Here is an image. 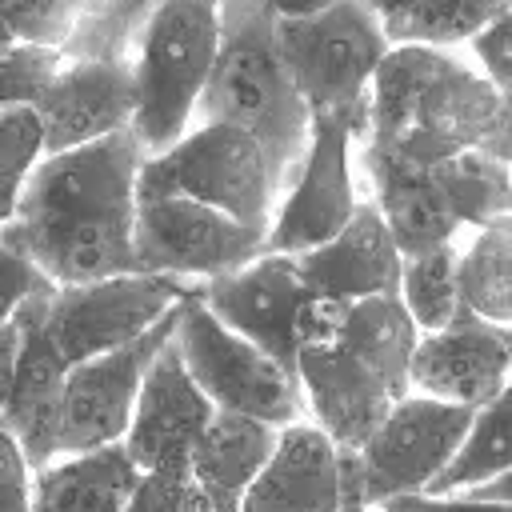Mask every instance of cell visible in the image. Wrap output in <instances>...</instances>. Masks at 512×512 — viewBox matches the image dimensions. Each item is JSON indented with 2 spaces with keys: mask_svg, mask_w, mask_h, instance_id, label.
I'll list each match as a JSON object with an SVG mask.
<instances>
[{
  "mask_svg": "<svg viewBox=\"0 0 512 512\" xmlns=\"http://www.w3.org/2000/svg\"><path fill=\"white\" fill-rule=\"evenodd\" d=\"M192 124H236L252 132L284 196L308 148L312 112L280 56L276 16L264 0H220V48Z\"/></svg>",
  "mask_w": 512,
  "mask_h": 512,
  "instance_id": "3957f363",
  "label": "cell"
},
{
  "mask_svg": "<svg viewBox=\"0 0 512 512\" xmlns=\"http://www.w3.org/2000/svg\"><path fill=\"white\" fill-rule=\"evenodd\" d=\"M376 512H512V504L472 500V496H396Z\"/></svg>",
  "mask_w": 512,
  "mask_h": 512,
  "instance_id": "d590c367",
  "label": "cell"
},
{
  "mask_svg": "<svg viewBox=\"0 0 512 512\" xmlns=\"http://www.w3.org/2000/svg\"><path fill=\"white\" fill-rule=\"evenodd\" d=\"M0 512H32V464L0 424Z\"/></svg>",
  "mask_w": 512,
  "mask_h": 512,
  "instance_id": "e575fe53",
  "label": "cell"
},
{
  "mask_svg": "<svg viewBox=\"0 0 512 512\" xmlns=\"http://www.w3.org/2000/svg\"><path fill=\"white\" fill-rule=\"evenodd\" d=\"M352 132L340 120L316 116L308 148L284 184V204L272 212L264 252L300 256L328 244L356 212Z\"/></svg>",
  "mask_w": 512,
  "mask_h": 512,
  "instance_id": "7c38bea8",
  "label": "cell"
},
{
  "mask_svg": "<svg viewBox=\"0 0 512 512\" xmlns=\"http://www.w3.org/2000/svg\"><path fill=\"white\" fill-rule=\"evenodd\" d=\"M404 256L392 244V232L376 200H356L352 220L320 248L296 256V272L312 296L364 300L400 288Z\"/></svg>",
  "mask_w": 512,
  "mask_h": 512,
  "instance_id": "ffe728a7",
  "label": "cell"
},
{
  "mask_svg": "<svg viewBox=\"0 0 512 512\" xmlns=\"http://www.w3.org/2000/svg\"><path fill=\"white\" fill-rule=\"evenodd\" d=\"M172 328H176V308L160 324H152L144 336H136L132 344L112 348L104 356H88L68 368L64 404H60V456L96 452V448L124 440L140 384L156 352L168 344Z\"/></svg>",
  "mask_w": 512,
  "mask_h": 512,
  "instance_id": "8fae6325",
  "label": "cell"
},
{
  "mask_svg": "<svg viewBox=\"0 0 512 512\" xmlns=\"http://www.w3.org/2000/svg\"><path fill=\"white\" fill-rule=\"evenodd\" d=\"M476 408L432 400L420 392L400 396L376 432L356 448L340 452L344 496L380 508L396 496H420L456 456Z\"/></svg>",
  "mask_w": 512,
  "mask_h": 512,
  "instance_id": "ba28073f",
  "label": "cell"
},
{
  "mask_svg": "<svg viewBox=\"0 0 512 512\" xmlns=\"http://www.w3.org/2000/svg\"><path fill=\"white\" fill-rule=\"evenodd\" d=\"M264 4L276 20H308V16H320L324 8H332L340 0H264Z\"/></svg>",
  "mask_w": 512,
  "mask_h": 512,
  "instance_id": "8d00e7d4",
  "label": "cell"
},
{
  "mask_svg": "<svg viewBox=\"0 0 512 512\" xmlns=\"http://www.w3.org/2000/svg\"><path fill=\"white\" fill-rule=\"evenodd\" d=\"M296 376L312 424L324 428L340 452H356L400 400L384 384V376H376L360 356H352L340 344L296 348Z\"/></svg>",
  "mask_w": 512,
  "mask_h": 512,
  "instance_id": "e0dca14e",
  "label": "cell"
},
{
  "mask_svg": "<svg viewBox=\"0 0 512 512\" xmlns=\"http://www.w3.org/2000/svg\"><path fill=\"white\" fill-rule=\"evenodd\" d=\"M340 504V448L312 420H296L276 432V444L248 484L240 512H340Z\"/></svg>",
  "mask_w": 512,
  "mask_h": 512,
  "instance_id": "d6986e66",
  "label": "cell"
},
{
  "mask_svg": "<svg viewBox=\"0 0 512 512\" xmlns=\"http://www.w3.org/2000/svg\"><path fill=\"white\" fill-rule=\"evenodd\" d=\"M0 232H4V220H0Z\"/></svg>",
  "mask_w": 512,
  "mask_h": 512,
  "instance_id": "7bdbcfd3",
  "label": "cell"
},
{
  "mask_svg": "<svg viewBox=\"0 0 512 512\" xmlns=\"http://www.w3.org/2000/svg\"><path fill=\"white\" fill-rule=\"evenodd\" d=\"M500 108L504 96L452 48L392 44L372 76L368 136L360 140L368 180L416 176L436 160L484 148Z\"/></svg>",
  "mask_w": 512,
  "mask_h": 512,
  "instance_id": "7a4b0ae2",
  "label": "cell"
},
{
  "mask_svg": "<svg viewBox=\"0 0 512 512\" xmlns=\"http://www.w3.org/2000/svg\"><path fill=\"white\" fill-rule=\"evenodd\" d=\"M172 340L184 356V368L200 384V392L216 404V412H236L264 420L272 428H288L296 420H308V400L300 388V376L284 368L276 356L256 348L252 340L224 328L196 296V288L184 292L176 304V328Z\"/></svg>",
  "mask_w": 512,
  "mask_h": 512,
  "instance_id": "52a82bcc",
  "label": "cell"
},
{
  "mask_svg": "<svg viewBox=\"0 0 512 512\" xmlns=\"http://www.w3.org/2000/svg\"><path fill=\"white\" fill-rule=\"evenodd\" d=\"M44 160V124L40 112L28 104L0 108V220L8 224L16 212V200Z\"/></svg>",
  "mask_w": 512,
  "mask_h": 512,
  "instance_id": "f546056e",
  "label": "cell"
},
{
  "mask_svg": "<svg viewBox=\"0 0 512 512\" xmlns=\"http://www.w3.org/2000/svg\"><path fill=\"white\" fill-rule=\"evenodd\" d=\"M132 108V60H64L60 76L36 104L44 124V156L128 128Z\"/></svg>",
  "mask_w": 512,
  "mask_h": 512,
  "instance_id": "ac0fdd59",
  "label": "cell"
},
{
  "mask_svg": "<svg viewBox=\"0 0 512 512\" xmlns=\"http://www.w3.org/2000/svg\"><path fill=\"white\" fill-rule=\"evenodd\" d=\"M8 44H16V32H12V24H8V16H4V8H0V52H4Z\"/></svg>",
  "mask_w": 512,
  "mask_h": 512,
  "instance_id": "60d3db41",
  "label": "cell"
},
{
  "mask_svg": "<svg viewBox=\"0 0 512 512\" xmlns=\"http://www.w3.org/2000/svg\"><path fill=\"white\" fill-rule=\"evenodd\" d=\"M136 196H188L268 232L280 180L252 132L236 124H192L168 152L140 164Z\"/></svg>",
  "mask_w": 512,
  "mask_h": 512,
  "instance_id": "8992f818",
  "label": "cell"
},
{
  "mask_svg": "<svg viewBox=\"0 0 512 512\" xmlns=\"http://www.w3.org/2000/svg\"><path fill=\"white\" fill-rule=\"evenodd\" d=\"M424 180L440 192L460 228H488L512 220V168L484 148L436 160L432 168H424Z\"/></svg>",
  "mask_w": 512,
  "mask_h": 512,
  "instance_id": "cb8c5ba5",
  "label": "cell"
},
{
  "mask_svg": "<svg viewBox=\"0 0 512 512\" xmlns=\"http://www.w3.org/2000/svg\"><path fill=\"white\" fill-rule=\"evenodd\" d=\"M144 472L128 456L124 440L56 456L32 472V512H128Z\"/></svg>",
  "mask_w": 512,
  "mask_h": 512,
  "instance_id": "44dd1931",
  "label": "cell"
},
{
  "mask_svg": "<svg viewBox=\"0 0 512 512\" xmlns=\"http://www.w3.org/2000/svg\"><path fill=\"white\" fill-rule=\"evenodd\" d=\"M340 512H376V508H368V504H360V500H352V496H344V504H340Z\"/></svg>",
  "mask_w": 512,
  "mask_h": 512,
  "instance_id": "b9f144b4",
  "label": "cell"
},
{
  "mask_svg": "<svg viewBox=\"0 0 512 512\" xmlns=\"http://www.w3.org/2000/svg\"><path fill=\"white\" fill-rule=\"evenodd\" d=\"M372 8H376V16H380V24L388 28V24H396L408 8H412V0H368Z\"/></svg>",
  "mask_w": 512,
  "mask_h": 512,
  "instance_id": "ab89813d",
  "label": "cell"
},
{
  "mask_svg": "<svg viewBox=\"0 0 512 512\" xmlns=\"http://www.w3.org/2000/svg\"><path fill=\"white\" fill-rule=\"evenodd\" d=\"M276 432L280 428L236 412H216L208 420V428L200 432L188 456V472L212 512H240L248 484L256 480V472L264 468L276 444Z\"/></svg>",
  "mask_w": 512,
  "mask_h": 512,
  "instance_id": "7402d4cb",
  "label": "cell"
},
{
  "mask_svg": "<svg viewBox=\"0 0 512 512\" xmlns=\"http://www.w3.org/2000/svg\"><path fill=\"white\" fill-rule=\"evenodd\" d=\"M212 416L216 404L200 392L176 340L168 336L140 384L124 448L140 472H188V456Z\"/></svg>",
  "mask_w": 512,
  "mask_h": 512,
  "instance_id": "9a60e30c",
  "label": "cell"
},
{
  "mask_svg": "<svg viewBox=\"0 0 512 512\" xmlns=\"http://www.w3.org/2000/svg\"><path fill=\"white\" fill-rule=\"evenodd\" d=\"M48 292L32 296L16 312L20 340L12 360V384L0 408V424L24 448V460L32 464V472L60 456V404H64V376H68L64 356L52 348V340L40 328V300Z\"/></svg>",
  "mask_w": 512,
  "mask_h": 512,
  "instance_id": "2e32d148",
  "label": "cell"
},
{
  "mask_svg": "<svg viewBox=\"0 0 512 512\" xmlns=\"http://www.w3.org/2000/svg\"><path fill=\"white\" fill-rule=\"evenodd\" d=\"M188 288V280L152 272H128L92 284H56L40 300V328L72 368L88 356H104L144 336L184 300Z\"/></svg>",
  "mask_w": 512,
  "mask_h": 512,
  "instance_id": "9c48e42d",
  "label": "cell"
},
{
  "mask_svg": "<svg viewBox=\"0 0 512 512\" xmlns=\"http://www.w3.org/2000/svg\"><path fill=\"white\" fill-rule=\"evenodd\" d=\"M48 288H56V284H52L24 252H16V248L0 236V328L12 324L16 312H20L32 296H40V292H48Z\"/></svg>",
  "mask_w": 512,
  "mask_h": 512,
  "instance_id": "d6a6232c",
  "label": "cell"
},
{
  "mask_svg": "<svg viewBox=\"0 0 512 512\" xmlns=\"http://www.w3.org/2000/svg\"><path fill=\"white\" fill-rule=\"evenodd\" d=\"M512 380V324H496L476 316L472 308H456V316L420 332L408 364V388L432 400L480 408Z\"/></svg>",
  "mask_w": 512,
  "mask_h": 512,
  "instance_id": "4fadbf2b",
  "label": "cell"
},
{
  "mask_svg": "<svg viewBox=\"0 0 512 512\" xmlns=\"http://www.w3.org/2000/svg\"><path fill=\"white\" fill-rule=\"evenodd\" d=\"M220 48V0H156L132 48V136L144 156L168 152L196 116Z\"/></svg>",
  "mask_w": 512,
  "mask_h": 512,
  "instance_id": "277c9868",
  "label": "cell"
},
{
  "mask_svg": "<svg viewBox=\"0 0 512 512\" xmlns=\"http://www.w3.org/2000/svg\"><path fill=\"white\" fill-rule=\"evenodd\" d=\"M472 56L480 60L484 80L500 92L512 96V12H504L500 20H492L484 32H476L472 40Z\"/></svg>",
  "mask_w": 512,
  "mask_h": 512,
  "instance_id": "836d02e7",
  "label": "cell"
},
{
  "mask_svg": "<svg viewBox=\"0 0 512 512\" xmlns=\"http://www.w3.org/2000/svg\"><path fill=\"white\" fill-rule=\"evenodd\" d=\"M16 320L0 328V408H4V396H8V384H12V360H16Z\"/></svg>",
  "mask_w": 512,
  "mask_h": 512,
  "instance_id": "f35d334b",
  "label": "cell"
},
{
  "mask_svg": "<svg viewBox=\"0 0 512 512\" xmlns=\"http://www.w3.org/2000/svg\"><path fill=\"white\" fill-rule=\"evenodd\" d=\"M264 228H248L188 196H136L132 248L140 272L212 280L264 252Z\"/></svg>",
  "mask_w": 512,
  "mask_h": 512,
  "instance_id": "30bf717a",
  "label": "cell"
},
{
  "mask_svg": "<svg viewBox=\"0 0 512 512\" xmlns=\"http://www.w3.org/2000/svg\"><path fill=\"white\" fill-rule=\"evenodd\" d=\"M276 40L312 120H340L360 144L368 136L372 76L392 48L376 8L340 0L308 20H276Z\"/></svg>",
  "mask_w": 512,
  "mask_h": 512,
  "instance_id": "5b68a950",
  "label": "cell"
},
{
  "mask_svg": "<svg viewBox=\"0 0 512 512\" xmlns=\"http://www.w3.org/2000/svg\"><path fill=\"white\" fill-rule=\"evenodd\" d=\"M128 512H212L192 472H144Z\"/></svg>",
  "mask_w": 512,
  "mask_h": 512,
  "instance_id": "1f68e13d",
  "label": "cell"
},
{
  "mask_svg": "<svg viewBox=\"0 0 512 512\" xmlns=\"http://www.w3.org/2000/svg\"><path fill=\"white\" fill-rule=\"evenodd\" d=\"M60 68H64L60 48L28 44V40L8 44L0 52V108H16V104L36 108L52 88V80L60 76Z\"/></svg>",
  "mask_w": 512,
  "mask_h": 512,
  "instance_id": "4dcf8cb0",
  "label": "cell"
},
{
  "mask_svg": "<svg viewBox=\"0 0 512 512\" xmlns=\"http://www.w3.org/2000/svg\"><path fill=\"white\" fill-rule=\"evenodd\" d=\"M460 304L484 320L512 324V220L476 228L460 252Z\"/></svg>",
  "mask_w": 512,
  "mask_h": 512,
  "instance_id": "4316f807",
  "label": "cell"
},
{
  "mask_svg": "<svg viewBox=\"0 0 512 512\" xmlns=\"http://www.w3.org/2000/svg\"><path fill=\"white\" fill-rule=\"evenodd\" d=\"M504 12H512V0H412V8L384 28V36L388 44L456 48L468 44Z\"/></svg>",
  "mask_w": 512,
  "mask_h": 512,
  "instance_id": "83f0119b",
  "label": "cell"
},
{
  "mask_svg": "<svg viewBox=\"0 0 512 512\" xmlns=\"http://www.w3.org/2000/svg\"><path fill=\"white\" fill-rule=\"evenodd\" d=\"M456 272H460V248L456 244H440L432 252L404 256L396 296L420 332H436L456 316V308H460Z\"/></svg>",
  "mask_w": 512,
  "mask_h": 512,
  "instance_id": "f1b7e54d",
  "label": "cell"
},
{
  "mask_svg": "<svg viewBox=\"0 0 512 512\" xmlns=\"http://www.w3.org/2000/svg\"><path fill=\"white\" fill-rule=\"evenodd\" d=\"M192 288L224 328L252 340L256 348H264L296 372V316L300 304L312 296L296 272V256L260 252L244 268L196 280Z\"/></svg>",
  "mask_w": 512,
  "mask_h": 512,
  "instance_id": "5bb4252c",
  "label": "cell"
},
{
  "mask_svg": "<svg viewBox=\"0 0 512 512\" xmlns=\"http://www.w3.org/2000/svg\"><path fill=\"white\" fill-rule=\"evenodd\" d=\"M452 496H472V500H500V504H512V468H504L500 476L484 480V484H472L464 492H452Z\"/></svg>",
  "mask_w": 512,
  "mask_h": 512,
  "instance_id": "74e56055",
  "label": "cell"
},
{
  "mask_svg": "<svg viewBox=\"0 0 512 512\" xmlns=\"http://www.w3.org/2000/svg\"><path fill=\"white\" fill-rule=\"evenodd\" d=\"M372 200H376V208H380L400 256L432 252L440 244H452L456 232H460L456 216L448 212L440 192L424 180V172L372 180Z\"/></svg>",
  "mask_w": 512,
  "mask_h": 512,
  "instance_id": "d4e9b609",
  "label": "cell"
},
{
  "mask_svg": "<svg viewBox=\"0 0 512 512\" xmlns=\"http://www.w3.org/2000/svg\"><path fill=\"white\" fill-rule=\"evenodd\" d=\"M416 340H420V328L412 324L408 308L400 304L396 292H384V296L348 300L340 336L332 344L360 356L376 376H384V384L396 396H408L412 392L408 388V364H412Z\"/></svg>",
  "mask_w": 512,
  "mask_h": 512,
  "instance_id": "603a6c76",
  "label": "cell"
},
{
  "mask_svg": "<svg viewBox=\"0 0 512 512\" xmlns=\"http://www.w3.org/2000/svg\"><path fill=\"white\" fill-rule=\"evenodd\" d=\"M504 468H512V380L488 404L472 412V424L456 456L420 496H452V492H464L472 484L500 476Z\"/></svg>",
  "mask_w": 512,
  "mask_h": 512,
  "instance_id": "484cf974",
  "label": "cell"
},
{
  "mask_svg": "<svg viewBox=\"0 0 512 512\" xmlns=\"http://www.w3.org/2000/svg\"><path fill=\"white\" fill-rule=\"evenodd\" d=\"M144 160L132 128L44 156L0 236L52 284H92L140 272L132 224Z\"/></svg>",
  "mask_w": 512,
  "mask_h": 512,
  "instance_id": "6da1fadb",
  "label": "cell"
}]
</instances>
